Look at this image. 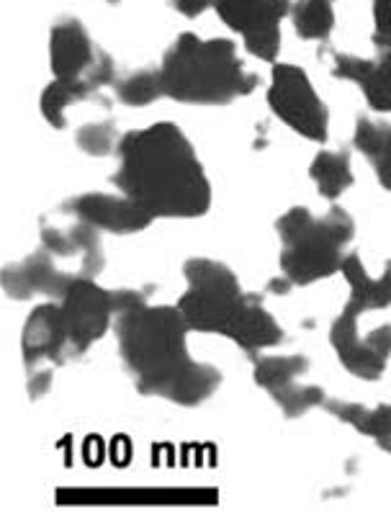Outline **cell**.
Returning <instances> with one entry per match:
<instances>
[{
	"label": "cell",
	"mask_w": 391,
	"mask_h": 512,
	"mask_svg": "<svg viewBox=\"0 0 391 512\" xmlns=\"http://www.w3.org/2000/svg\"><path fill=\"white\" fill-rule=\"evenodd\" d=\"M114 186L152 219H199L211 209V181L191 139L157 121L119 139Z\"/></svg>",
	"instance_id": "1"
},
{
	"label": "cell",
	"mask_w": 391,
	"mask_h": 512,
	"mask_svg": "<svg viewBox=\"0 0 391 512\" xmlns=\"http://www.w3.org/2000/svg\"><path fill=\"white\" fill-rule=\"evenodd\" d=\"M114 327L121 361L139 394L168 399L181 407H199L222 384L217 366L188 356L186 335L191 327L178 307L145 304L119 314Z\"/></svg>",
	"instance_id": "2"
},
{
	"label": "cell",
	"mask_w": 391,
	"mask_h": 512,
	"mask_svg": "<svg viewBox=\"0 0 391 512\" xmlns=\"http://www.w3.org/2000/svg\"><path fill=\"white\" fill-rule=\"evenodd\" d=\"M165 96L191 106H224L258 88V75L247 73L229 39L181 34L163 57Z\"/></svg>",
	"instance_id": "3"
},
{
	"label": "cell",
	"mask_w": 391,
	"mask_h": 512,
	"mask_svg": "<svg viewBox=\"0 0 391 512\" xmlns=\"http://www.w3.org/2000/svg\"><path fill=\"white\" fill-rule=\"evenodd\" d=\"M283 242L281 268L294 286L317 284L343 268L345 247L355 237L348 211L332 206L325 217H314L307 206H294L276 222Z\"/></svg>",
	"instance_id": "4"
},
{
	"label": "cell",
	"mask_w": 391,
	"mask_h": 512,
	"mask_svg": "<svg viewBox=\"0 0 391 512\" xmlns=\"http://www.w3.org/2000/svg\"><path fill=\"white\" fill-rule=\"evenodd\" d=\"M188 291L181 296L178 309L193 332H211L227 338L242 309L250 302L235 271L219 260L191 258L183 266Z\"/></svg>",
	"instance_id": "5"
},
{
	"label": "cell",
	"mask_w": 391,
	"mask_h": 512,
	"mask_svg": "<svg viewBox=\"0 0 391 512\" xmlns=\"http://www.w3.org/2000/svg\"><path fill=\"white\" fill-rule=\"evenodd\" d=\"M268 106L299 137L312 139V142H327L330 111L317 96L314 85L309 83V75L301 67L273 65Z\"/></svg>",
	"instance_id": "6"
},
{
	"label": "cell",
	"mask_w": 391,
	"mask_h": 512,
	"mask_svg": "<svg viewBox=\"0 0 391 512\" xmlns=\"http://www.w3.org/2000/svg\"><path fill=\"white\" fill-rule=\"evenodd\" d=\"M224 26L245 39V49L263 62H276L281 52V21L291 13V0H214Z\"/></svg>",
	"instance_id": "7"
},
{
	"label": "cell",
	"mask_w": 391,
	"mask_h": 512,
	"mask_svg": "<svg viewBox=\"0 0 391 512\" xmlns=\"http://www.w3.org/2000/svg\"><path fill=\"white\" fill-rule=\"evenodd\" d=\"M361 314V307L348 302V307L332 325L330 343L340 363L348 368V374L363 381H379L391 358V325L376 327L373 332H368L366 338H361V332H358Z\"/></svg>",
	"instance_id": "8"
},
{
	"label": "cell",
	"mask_w": 391,
	"mask_h": 512,
	"mask_svg": "<svg viewBox=\"0 0 391 512\" xmlns=\"http://www.w3.org/2000/svg\"><path fill=\"white\" fill-rule=\"evenodd\" d=\"M60 307L73 358H80L83 353H88L91 345L98 343L111 327V322H114L111 291L101 289L96 284V278L75 276L70 289L60 299Z\"/></svg>",
	"instance_id": "9"
},
{
	"label": "cell",
	"mask_w": 391,
	"mask_h": 512,
	"mask_svg": "<svg viewBox=\"0 0 391 512\" xmlns=\"http://www.w3.org/2000/svg\"><path fill=\"white\" fill-rule=\"evenodd\" d=\"M62 214L88 222L96 229H106L111 235H137L150 227L155 219L139 209L129 196H114V193H80L75 199L62 204Z\"/></svg>",
	"instance_id": "10"
},
{
	"label": "cell",
	"mask_w": 391,
	"mask_h": 512,
	"mask_svg": "<svg viewBox=\"0 0 391 512\" xmlns=\"http://www.w3.org/2000/svg\"><path fill=\"white\" fill-rule=\"evenodd\" d=\"M21 348H24V361L29 368H37L39 363H62L73 361L70 353V338H67V327L62 320L60 302L39 304L29 314L21 335Z\"/></svg>",
	"instance_id": "11"
},
{
	"label": "cell",
	"mask_w": 391,
	"mask_h": 512,
	"mask_svg": "<svg viewBox=\"0 0 391 512\" xmlns=\"http://www.w3.org/2000/svg\"><path fill=\"white\" fill-rule=\"evenodd\" d=\"M75 276L78 273L57 271L52 253H47L42 247L39 253L29 255L21 263L3 268V291L16 302H26V299H34V296L42 294L60 302L75 281Z\"/></svg>",
	"instance_id": "12"
},
{
	"label": "cell",
	"mask_w": 391,
	"mask_h": 512,
	"mask_svg": "<svg viewBox=\"0 0 391 512\" xmlns=\"http://www.w3.org/2000/svg\"><path fill=\"white\" fill-rule=\"evenodd\" d=\"M98 55L101 49L93 47L91 34L78 19H62L49 34V62L57 80L85 83L98 62Z\"/></svg>",
	"instance_id": "13"
},
{
	"label": "cell",
	"mask_w": 391,
	"mask_h": 512,
	"mask_svg": "<svg viewBox=\"0 0 391 512\" xmlns=\"http://www.w3.org/2000/svg\"><path fill=\"white\" fill-rule=\"evenodd\" d=\"M42 245L47 253L57 255V258H80V276L96 278L101 268L106 266L101 253V237L98 229L91 227L88 222L75 219L67 227H57V224L42 222Z\"/></svg>",
	"instance_id": "14"
},
{
	"label": "cell",
	"mask_w": 391,
	"mask_h": 512,
	"mask_svg": "<svg viewBox=\"0 0 391 512\" xmlns=\"http://www.w3.org/2000/svg\"><path fill=\"white\" fill-rule=\"evenodd\" d=\"M227 338L235 340L247 353H255V350L276 348L283 340V330L276 317L263 307V296L250 294V302L240 312Z\"/></svg>",
	"instance_id": "15"
},
{
	"label": "cell",
	"mask_w": 391,
	"mask_h": 512,
	"mask_svg": "<svg viewBox=\"0 0 391 512\" xmlns=\"http://www.w3.org/2000/svg\"><path fill=\"white\" fill-rule=\"evenodd\" d=\"M353 147L376 170L384 191H391V124L361 116L353 134Z\"/></svg>",
	"instance_id": "16"
},
{
	"label": "cell",
	"mask_w": 391,
	"mask_h": 512,
	"mask_svg": "<svg viewBox=\"0 0 391 512\" xmlns=\"http://www.w3.org/2000/svg\"><path fill=\"white\" fill-rule=\"evenodd\" d=\"M340 273H343L345 281H348L350 302H353L355 307H361L363 312L391 307V286L386 284L384 278L368 276L361 255L358 253L345 255Z\"/></svg>",
	"instance_id": "17"
},
{
	"label": "cell",
	"mask_w": 391,
	"mask_h": 512,
	"mask_svg": "<svg viewBox=\"0 0 391 512\" xmlns=\"http://www.w3.org/2000/svg\"><path fill=\"white\" fill-rule=\"evenodd\" d=\"M309 178L317 183V191L322 199L337 201L355 183L350 155L332 150L317 152V157L309 165Z\"/></svg>",
	"instance_id": "18"
},
{
	"label": "cell",
	"mask_w": 391,
	"mask_h": 512,
	"mask_svg": "<svg viewBox=\"0 0 391 512\" xmlns=\"http://www.w3.org/2000/svg\"><path fill=\"white\" fill-rule=\"evenodd\" d=\"M96 96L91 85L80 83V80H57L49 83L42 93V101H39V109H42L44 119L52 124L55 129L67 127L65 111L73 106V103L85 101V98Z\"/></svg>",
	"instance_id": "19"
},
{
	"label": "cell",
	"mask_w": 391,
	"mask_h": 512,
	"mask_svg": "<svg viewBox=\"0 0 391 512\" xmlns=\"http://www.w3.org/2000/svg\"><path fill=\"white\" fill-rule=\"evenodd\" d=\"M114 91L124 106L145 109V106H152L165 96L163 73L160 70H134V73L116 80Z\"/></svg>",
	"instance_id": "20"
},
{
	"label": "cell",
	"mask_w": 391,
	"mask_h": 512,
	"mask_svg": "<svg viewBox=\"0 0 391 512\" xmlns=\"http://www.w3.org/2000/svg\"><path fill=\"white\" fill-rule=\"evenodd\" d=\"M291 21L301 39L319 42L330 37L335 29V11L330 0H296L291 8Z\"/></svg>",
	"instance_id": "21"
},
{
	"label": "cell",
	"mask_w": 391,
	"mask_h": 512,
	"mask_svg": "<svg viewBox=\"0 0 391 512\" xmlns=\"http://www.w3.org/2000/svg\"><path fill=\"white\" fill-rule=\"evenodd\" d=\"M312 368L309 358L304 356H265L255 361V384L276 392L281 386L294 384L299 376H304Z\"/></svg>",
	"instance_id": "22"
},
{
	"label": "cell",
	"mask_w": 391,
	"mask_h": 512,
	"mask_svg": "<svg viewBox=\"0 0 391 512\" xmlns=\"http://www.w3.org/2000/svg\"><path fill=\"white\" fill-rule=\"evenodd\" d=\"M358 88L373 111L391 114V52H381L379 60H373L371 73Z\"/></svg>",
	"instance_id": "23"
},
{
	"label": "cell",
	"mask_w": 391,
	"mask_h": 512,
	"mask_svg": "<svg viewBox=\"0 0 391 512\" xmlns=\"http://www.w3.org/2000/svg\"><path fill=\"white\" fill-rule=\"evenodd\" d=\"M268 394L276 399L286 417H301L307 415L309 410H314V407H319V404H325V392L319 386H301L296 381Z\"/></svg>",
	"instance_id": "24"
},
{
	"label": "cell",
	"mask_w": 391,
	"mask_h": 512,
	"mask_svg": "<svg viewBox=\"0 0 391 512\" xmlns=\"http://www.w3.org/2000/svg\"><path fill=\"white\" fill-rule=\"evenodd\" d=\"M119 134H116L114 124L106 121H96V124H85L75 134L78 150L91 157H109L111 152L119 150Z\"/></svg>",
	"instance_id": "25"
},
{
	"label": "cell",
	"mask_w": 391,
	"mask_h": 512,
	"mask_svg": "<svg viewBox=\"0 0 391 512\" xmlns=\"http://www.w3.org/2000/svg\"><path fill=\"white\" fill-rule=\"evenodd\" d=\"M373 60H366V57H355V55H332V75L340 80H350V83L361 85L363 80L371 73Z\"/></svg>",
	"instance_id": "26"
},
{
	"label": "cell",
	"mask_w": 391,
	"mask_h": 512,
	"mask_svg": "<svg viewBox=\"0 0 391 512\" xmlns=\"http://www.w3.org/2000/svg\"><path fill=\"white\" fill-rule=\"evenodd\" d=\"M373 42L379 52H391V0H373Z\"/></svg>",
	"instance_id": "27"
},
{
	"label": "cell",
	"mask_w": 391,
	"mask_h": 512,
	"mask_svg": "<svg viewBox=\"0 0 391 512\" xmlns=\"http://www.w3.org/2000/svg\"><path fill=\"white\" fill-rule=\"evenodd\" d=\"M111 304H114V320H116L119 314H127L139 307H145L147 296L142 294V291L119 289V291H111Z\"/></svg>",
	"instance_id": "28"
},
{
	"label": "cell",
	"mask_w": 391,
	"mask_h": 512,
	"mask_svg": "<svg viewBox=\"0 0 391 512\" xmlns=\"http://www.w3.org/2000/svg\"><path fill=\"white\" fill-rule=\"evenodd\" d=\"M52 381H55V371L52 368H29V379H26V389H29V397L37 402L44 394H49L52 389Z\"/></svg>",
	"instance_id": "29"
},
{
	"label": "cell",
	"mask_w": 391,
	"mask_h": 512,
	"mask_svg": "<svg viewBox=\"0 0 391 512\" xmlns=\"http://www.w3.org/2000/svg\"><path fill=\"white\" fill-rule=\"evenodd\" d=\"M173 8L186 19H199L201 13L214 8V0H173Z\"/></svg>",
	"instance_id": "30"
},
{
	"label": "cell",
	"mask_w": 391,
	"mask_h": 512,
	"mask_svg": "<svg viewBox=\"0 0 391 512\" xmlns=\"http://www.w3.org/2000/svg\"><path fill=\"white\" fill-rule=\"evenodd\" d=\"M291 289H294V281H291L289 276H278V278H273L271 284H268V291H271V294H278V296L289 294Z\"/></svg>",
	"instance_id": "31"
},
{
	"label": "cell",
	"mask_w": 391,
	"mask_h": 512,
	"mask_svg": "<svg viewBox=\"0 0 391 512\" xmlns=\"http://www.w3.org/2000/svg\"><path fill=\"white\" fill-rule=\"evenodd\" d=\"M381 278H384L386 284L391 286V260H389V263H386V268H384V273H381Z\"/></svg>",
	"instance_id": "32"
}]
</instances>
